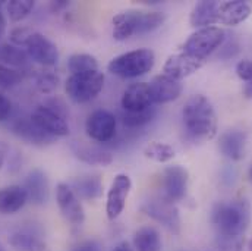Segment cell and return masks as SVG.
<instances>
[{"instance_id":"cell-31","label":"cell","mask_w":252,"mask_h":251,"mask_svg":"<svg viewBox=\"0 0 252 251\" xmlns=\"http://www.w3.org/2000/svg\"><path fill=\"white\" fill-rule=\"evenodd\" d=\"M34 0H10L7 3V15L12 22H21L25 19L34 9Z\"/></svg>"},{"instance_id":"cell-11","label":"cell","mask_w":252,"mask_h":251,"mask_svg":"<svg viewBox=\"0 0 252 251\" xmlns=\"http://www.w3.org/2000/svg\"><path fill=\"white\" fill-rule=\"evenodd\" d=\"M161 182H163V195L161 197H164L166 200H169L172 203L181 201L187 197V192H188V171L185 168H182L181 165L167 166L163 171Z\"/></svg>"},{"instance_id":"cell-40","label":"cell","mask_w":252,"mask_h":251,"mask_svg":"<svg viewBox=\"0 0 252 251\" xmlns=\"http://www.w3.org/2000/svg\"><path fill=\"white\" fill-rule=\"evenodd\" d=\"M4 157H6V150H4V147L0 144V169H1V166H3V163H4Z\"/></svg>"},{"instance_id":"cell-30","label":"cell","mask_w":252,"mask_h":251,"mask_svg":"<svg viewBox=\"0 0 252 251\" xmlns=\"http://www.w3.org/2000/svg\"><path fill=\"white\" fill-rule=\"evenodd\" d=\"M144 156L157 163H166L175 157V150L172 145H169L166 143L153 141L144 148Z\"/></svg>"},{"instance_id":"cell-13","label":"cell","mask_w":252,"mask_h":251,"mask_svg":"<svg viewBox=\"0 0 252 251\" xmlns=\"http://www.w3.org/2000/svg\"><path fill=\"white\" fill-rule=\"evenodd\" d=\"M130 189H132V181L126 174H119L115 177L110 189L107 192V201H106V213L110 220H115L122 215Z\"/></svg>"},{"instance_id":"cell-34","label":"cell","mask_w":252,"mask_h":251,"mask_svg":"<svg viewBox=\"0 0 252 251\" xmlns=\"http://www.w3.org/2000/svg\"><path fill=\"white\" fill-rule=\"evenodd\" d=\"M58 85H59V78L50 71L38 72L35 76V87L41 93H52L55 88H58Z\"/></svg>"},{"instance_id":"cell-3","label":"cell","mask_w":252,"mask_h":251,"mask_svg":"<svg viewBox=\"0 0 252 251\" xmlns=\"http://www.w3.org/2000/svg\"><path fill=\"white\" fill-rule=\"evenodd\" d=\"M211 220L217 231L227 237L235 238L245 232L251 220V207L247 200L220 201L213 209Z\"/></svg>"},{"instance_id":"cell-36","label":"cell","mask_w":252,"mask_h":251,"mask_svg":"<svg viewBox=\"0 0 252 251\" xmlns=\"http://www.w3.org/2000/svg\"><path fill=\"white\" fill-rule=\"evenodd\" d=\"M12 112V103L10 100L0 91V122L7 121V118L10 116Z\"/></svg>"},{"instance_id":"cell-39","label":"cell","mask_w":252,"mask_h":251,"mask_svg":"<svg viewBox=\"0 0 252 251\" xmlns=\"http://www.w3.org/2000/svg\"><path fill=\"white\" fill-rule=\"evenodd\" d=\"M112 251H135V250H133L127 243H121V244H118V246H116V247H115Z\"/></svg>"},{"instance_id":"cell-17","label":"cell","mask_w":252,"mask_h":251,"mask_svg":"<svg viewBox=\"0 0 252 251\" xmlns=\"http://www.w3.org/2000/svg\"><path fill=\"white\" fill-rule=\"evenodd\" d=\"M121 106L125 112H141L153 108L154 103L150 93V85L147 82L130 84L122 94Z\"/></svg>"},{"instance_id":"cell-25","label":"cell","mask_w":252,"mask_h":251,"mask_svg":"<svg viewBox=\"0 0 252 251\" xmlns=\"http://www.w3.org/2000/svg\"><path fill=\"white\" fill-rule=\"evenodd\" d=\"M135 251H161V237L153 226H142L133 234Z\"/></svg>"},{"instance_id":"cell-20","label":"cell","mask_w":252,"mask_h":251,"mask_svg":"<svg viewBox=\"0 0 252 251\" xmlns=\"http://www.w3.org/2000/svg\"><path fill=\"white\" fill-rule=\"evenodd\" d=\"M247 134L241 129H230L220 135L219 150L230 160H241L245 156Z\"/></svg>"},{"instance_id":"cell-7","label":"cell","mask_w":252,"mask_h":251,"mask_svg":"<svg viewBox=\"0 0 252 251\" xmlns=\"http://www.w3.org/2000/svg\"><path fill=\"white\" fill-rule=\"evenodd\" d=\"M226 33L220 27L199 28L189 36V38L182 46V53L193 56L196 59L205 61L224 43Z\"/></svg>"},{"instance_id":"cell-32","label":"cell","mask_w":252,"mask_h":251,"mask_svg":"<svg viewBox=\"0 0 252 251\" xmlns=\"http://www.w3.org/2000/svg\"><path fill=\"white\" fill-rule=\"evenodd\" d=\"M24 79V72L0 63V88H12Z\"/></svg>"},{"instance_id":"cell-23","label":"cell","mask_w":252,"mask_h":251,"mask_svg":"<svg viewBox=\"0 0 252 251\" xmlns=\"http://www.w3.org/2000/svg\"><path fill=\"white\" fill-rule=\"evenodd\" d=\"M28 203V194L21 185L0 188V215H15Z\"/></svg>"},{"instance_id":"cell-29","label":"cell","mask_w":252,"mask_h":251,"mask_svg":"<svg viewBox=\"0 0 252 251\" xmlns=\"http://www.w3.org/2000/svg\"><path fill=\"white\" fill-rule=\"evenodd\" d=\"M156 116V108H150L147 110H141V112H121V121L126 128L129 129H138L142 128L147 124H150Z\"/></svg>"},{"instance_id":"cell-5","label":"cell","mask_w":252,"mask_h":251,"mask_svg":"<svg viewBox=\"0 0 252 251\" xmlns=\"http://www.w3.org/2000/svg\"><path fill=\"white\" fill-rule=\"evenodd\" d=\"M66 106L59 100H50L44 105L37 106L30 115L31 119L46 131L49 135L59 138L69 135V125L66 121Z\"/></svg>"},{"instance_id":"cell-21","label":"cell","mask_w":252,"mask_h":251,"mask_svg":"<svg viewBox=\"0 0 252 251\" xmlns=\"http://www.w3.org/2000/svg\"><path fill=\"white\" fill-rule=\"evenodd\" d=\"M219 4H220V1H216V0L198 1L189 15V24L198 30L207 28V27H214L217 24Z\"/></svg>"},{"instance_id":"cell-35","label":"cell","mask_w":252,"mask_h":251,"mask_svg":"<svg viewBox=\"0 0 252 251\" xmlns=\"http://www.w3.org/2000/svg\"><path fill=\"white\" fill-rule=\"evenodd\" d=\"M32 33L34 31H31L28 27H18V28L12 30L10 36H9L10 37V44H15L18 47H21V46L25 47V43L28 41V38H30V36Z\"/></svg>"},{"instance_id":"cell-37","label":"cell","mask_w":252,"mask_h":251,"mask_svg":"<svg viewBox=\"0 0 252 251\" xmlns=\"http://www.w3.org/2000/svg\"><path fill=\"white\" fill-rule=\"evenodd\" d=\"M3 4H4V1L0 0V38L3 37L4 30H6V18H4V15L1 13V6H3Z\"/></svg>"},{"instance_id":"cell-1","label":"cell","mask_w":252,"mask_h":251,"mask_svg":"<svg viewBox=\"0 0 252 251\" xmlns=\"http://www.w3.org/2000/svg\"><path fill=\"white\" fill-rule=\"evenodd\" d=\"M184 125L193 140H211L217 134V115L211 102L202 96H190L182 109Z\"/></svg>"},{"instance_id":"cell-14","label":"cell","mask_w":252,"mask_h":251,"mask_svg":"<svg viewBox=\"0 0 252 251\" xmlns=\"http://www.w3.org/2000/svg\"><path fill=\"white\" fill-rule=\"evenodd\" d=\"M204 63L205 61L196 59L187 53H175L166 59L163 66V73L176 81H182L184 78H188L196 71H199L204 66Z\"/></svg>"},{"instance_id":"cell-19","label":"cell","mask_w":252,"mask_h":251,"mask_svg":"<svg viewBox=\"0 0 252 251\" xmlns=\"http://www.w3.org/2000/svg\"><path fill=\"white\" fill-rule=\"evenodd\" d=\"M24 188L28 194V201L43 206L49 201L50 195V185H49V178L41 169H32L25 178V185Z\"/></svg>"},{"instance_id":"cell-44","label":"cell","mask_w":252,"mask_h":251,"mask_svg":"<svg viewBox=\"0 0 252 251\" xmlns=\"http://www.w3.org/2000/svg\"><path fill=\"white\" fill-rule=\"evenodd\" d=\"M0 251H6V250H4V247H3L1 244H0Z\"/></svg>"},{"instance_id":"cell-42","label":"cell","mask_w":252,"mask_h":251,"mask_svg":"<svg viewBox=\"0 0 252 251\" xmlns=\"http://www.w3.org/2000/svg\"><path fill=\"white\" fill-rule=\"evenodd\" d=\"M248 251H252V238L250 240V243H248Z\"/></svg>"},{"instance_id":"cell-28","label":"cell","mask_w":252,"mask_h":251,"mask_svg":"<svg viewBox=\"0 0 252 251\" xmlns=\"http://www.w3.org/2000/svg\"><path fill=\"white\" fill-rule=\"evenodd\" d=\"M67 71L70 72V75L98 71V62L94 56L88 53H75L67 59Z\"/></svg>"},{"instance_id":"cell-43","label":"cell","mask_w":252,"mask_h":251,"mask_svg":"<svg viewBox=\"0 0 252 251\" xmlns=\"http://www.w3.org/2000/svg\"><path fill=\"white\" fill-rule=\"evenodd\" d=\"M76 251H94V250H90V249H79V250Z\"/></svg>"},{"instance_id":"cell-4","label":"cell","mask_w":252,"mask_h":251,"mask_svg":"<svg viewBox=\"0 0 252 251\" xmlns=\"http://www.w3.org/2000/svg\"><path fill=\"white\" fill-rule=\"evenodd\" d=\"M154 63H156V55L153 50L136 49L113 58L107 65V69L110 73L119 78L133 79L148 73L154 68Z\"/></svg>"},{"instance_id":"cell-18","label":"cell","mask_w":252,"mask_h":251,"mask_svg":"<svg viewBox=\"0 0 252 251\" xmlns=\"http://www.w3.org/2000/svg\"><path fill=\"white\" fill-rule=\"evenodd\" d=\"M252 13V6L244 0L223 1L219 4L217 10V24L226 27H236L245 22Z\"/></svg>"},{"instance_id":"cell-9","label":"cell","mask_w":252,"mask_h":251,"mask_svg":"<svg viewBox=\"0 0 252 251\" xmlns=\"http://www.w3.org/2000/svg\"><path fill=\"white\" fill-rule=\"evenodd\" d=\"M25 52L32 62L41 66H55L59 62L58 46L41 33H32L25 43Z\"/></svg>"},{"instance_id":"cell-8","label":"cell","mask_w":252,"mask_h":251,"mask_svg":"<svg viewBox=\"0 0 252 251\" xmlns=\"http://www.w3.org/2000/svg\"><path fill=\"white\" fill-rule=\"evenodd\" d=\"M141 209L147 216L161 223L169 231L179 232L181 217H179V210L176 209L175 203L166 200L164 197H153L144 201Z\"/></svg>"},{"instance_id":"cell-38","label":"cell","mask_w":252,"mask_h":251,"mask_svg":"<svg viewBox=\"0 0 252 251\" xmlns=\"http://www.w3.org/2000/svg\"><path fill=\"white\" fill-rule=\"evenodd\" d=\"M69 6V1H66V0H61V1H53L52 3V9H53V12H58V10H61V9H64V7H67Z\"/></svg>"},{"instance_id":"cell-6","label":"cell","mask_w":252,"mask_h":251,"mask_svg":"<svg viewBox=\"0 0 252 251\" xmlns=\"http://www.w3.org/2000/svg\"><path fill=\"white\" fill-rule=\"evenodd\" d=\"M104 87L103 72L93 71L85 73L69 75L64 82V91L67 97L75 103H88L95 99Z\"/></svg>"},{"instance_id":"cell-12","label":"cell","mask_w":252,"mask_h":251,"mask_svg":"<svg viewBox=\"0 0 252 251\" xmlns=\"http://www.w3.org/2000/svg\"><path fill=\"white\" fill-rule=\"evenodd\" d=\"M56 201L66 222H69L73 226H79L84 223L85 212H84L82 203L78 198V195L73 192V189L69 187V184H64V182L58 184Z\"/></svg>"},{"instance_id":"cell-10","label":"cell","mask_w":252,"mask_h":251,"mask_svg":"<svg viewBox=\"0 0 252 251\" xmlns=\"http://www.w3.org/2000/svg\"><path fill=\"white\" fill-rule=\"evenodd\" d=\"M116 128H118L116 116L104 109H98L93 112L85 122L87 135L95 143H109L110 140H113L116 135Z\"/></svg>"},{"instance_id":"cell-24","label":"cell","mask_w":252,"mask_h":251,"mask_svg":"<svg viewBox=\"0 0 252 251\" xmlns=\"http://www.w3.org/2000/svg\"><path fill=\"white\" fill-rule=\"evenodd\" d=\"M69 187L73 189V192L81 200L93 201L95 198H100L103 194V182L100 175H82L78 178H73L69 182Z\"/></svg>"},{"instance_id":"cell-16","label":"cell","mask_w":252,"mask_h":251,"mask_svg":"<svg viewBox=\"0 0 252 251\" xmlns=\"http://www.w3.org/2000/svg\"><path fill=\"white\" fill-rule=\"evenodd\" d=\"M12 132L21 138L22 141L28 143V144H32V145H37V147H44V145H49V144H53L55 143V137L49 135L46 131H43L40 126L37 125L31 116L28 118H21V119H16L12 125H10Z\"/></svg>"},{"instance_id":"cell-41","label":"cell","mask_w":252,"mask_h":251,"mask_svg":"<svg viewBox=\"0 0 252 251\" xmlns=\"http://www.w3.org/2000/svg\"><path fill=\"white\" fill-rule=\"evenodd\" d=\"M248 178H250V181L252 182V165L251 168H250V171H248Z\"/></svg>"},{"instance_id":"cell-27","label":"cell","mask_w":252,"mask_h":251,"mask_svg":"<svg viewBox=\"0 0 252 251\" xmlns=\"http://www.w3.org/2000/svg\"><path fill=\"white\" fill-rule=\"evenodd\" d=\"M9 244L16 251H46V244L38 237L28 232H15Z\"/></svg>"},{"instance_id":"cell-22","label":"cell","mask_w":252,"mask_h":251,"mask_svg":"<svg viewBox=\"0 0 252 251\" xmlns=\"http://www.w3.org/2000/svg\"><path fill=\"white\" fill-rule=\"evenodd\" d=\"M72 151L76 159L91 166H109L113 162V156L103 147L75 143L72 144Z\"/></svg>"},{"instance_id":"cell-26","label":"cell","mask_w":252,"mask_h":251,"mask_svg":"<svg viewBox=\"0 0 252 251\" xmlns=\"http://www.w3.org/2000/svg\"><path fill=\"white\" fill-rule=\"evenodd\" d=\"M28 55L25 49H21L15 44H1L0 46V63L10 68H21L28 62Z\"/></svg>"},{"instance_id":"cell-2","label":"cell","mask_w":252,"mask_h":251,"mask_svg":"<svg viewBox=\"0 0 252 251\" xmlns=\"http://www.w3.org/2000/svg\"><path fill=\"white\" fill-rule=\"evenodd\" d=\"M166 21V15L158 10L129 9L113 18V38L125 41L133 36H144L158 30Z\"/></svg>"},{"instance_id":"cell-33","label":"cell","mask_w":252,"mask_h":251,"mask_svg":"<svg viewBox=\"0 0 252 251\" xmlns=\"http://www.w3.org/2000/svg\"><path fill=\"white\" fill-rule=\"evenodd\" d=\"M236 75L242 82H245L244 96L247 99H252V59H244L238 62Z\"/></svg>"},{"instance_id":"cell-15","label":"cell","mask_w":252,"mask_h":251,"mask_svg":"<svg viewBox=\"0 0 252 251\" xmlns=\"http://www.w3.org/2000/svg\"><path fill=\"white\" fill-rule=\"evenodd\" d=\"M148 85H150V93H151L154 105L170 103L179 99L184 91V85L181 81H176L164 73L154 76Z\"/></svg>"}]
</instances>
